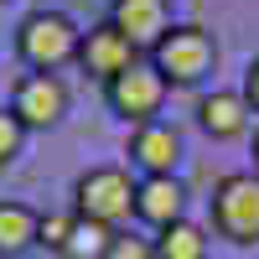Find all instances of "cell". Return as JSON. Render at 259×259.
Instances as JSON below:
<instances>
[{"instance_id":"cell-1","label":"cell","mask_w":259,"mask_h":259,"mask_svg":"<svg viewBox=\"0 0 259 259\" xmlns=\"http://www.w3.org/2000/svg\"><path fill=\"white\" fill-rule=\"evenodd\" d=\"M78 41H83V26L68 11H31L16 26V57L31 73H57L78 62Z\"/></svg>"},{"instance_id":"cell-2","label":"cell","mask_w":259,"mask_h":259,"mask_svg":"<svg viewBox=\"0 0 259 259\" xmlns=\"http://www.w3.org/2000/svg\"><path fill=\"white\" fill-rule=\"evenodd\" d=\"M212 62H218V41H212V31L197 26V21L171 26L156 47H150V68L166 78V89H192V83H202L212 73Z\"/></svg>"},{"instance_id":"cell-3","label":"cell","mask_w":259,"mask_h":259,"mask_svg":"<svg viewBox=\"0 0 259 259\" xmlns=\"http://www.w3.org/2000/svg\"><path fill=\"white\" fill-rule=\"evenodd\" d=\"M135 187L124 166H89L73 182V212L78 218H94L104 228H124L135 218Z\"/></svg>"},{"instance_id":"cell-4","label":"cell","mask_w":259,"mask_h":259,"mask_svg":"<svg viewBox=\"0 0 259 259\" xmlns=\"http://www.w3.org/2000/svg\"><path fill=\"white\" fill-rule=\"evenodd\" d=\"M212 228L228 244H259V171H228L212 187Z\"/></svg>"},{"instance_id":"cell-5","label":"cell","mask_w":259,"mask_h":259,"mask_svg":"<svg viewBox=\"0 0 259 259\" xmlns=\"http://www.w3.org/2000/svg\"><path fill=\"white\" fill-rule=\"evenodd\" d=\"M104 94H109V109L124 119V124H150L161 114V104H166V78L150 68V62H135L130 73H119L114 83H104Z\"/></svg>"},{"instance_id":"cell-6","label":"cell","mask_w":259,"mask_h":259,"mask_svg":"<svg viewBox=\"0 0 259 259\" xmlns=\"http://www.w3.org/2000/svg\"><path fill=\"white\" fill-rule=\"evenodd\" d=\"M11 114L26 130H52L68 114V83L57 73H21L11 89Z\"/></svg>"},{"instance_id":"cell-7","label":"cell","mask_w":259,"mask_h":259,"mask_svg":"<svg viewBox=\"0 0 259 259\" xmlns=\"http://www.w3.org/2000/svg\"><path fill=\"white\" fill-rule=\"evenodd\" d=\"M135 62H140V47L114 26V21L89 26V31H83V41H78V68L89 73V78H99V83H114L119 73L135 68Z\"/></svg>"},{"instance_id":"cell-8","label":"cell","mask_w":259,"mask_h":259,"mask_svg":"<svg viewBox=\"0 0 259 259\" xmlns=\"http://www.w3.org/2000/svg\"><path fill=\"white\" fill-rule=\"evenodd\" d=\"M130 161L140 166V177H177V161H182V135H177V124L150 119V124H140V130H130Z\"/></svg>"},{"instance_id":"cell-9","label":"cell","mask_w":259,"mask_h":259,"mask_svg":"<svg viewBox=\"0 0 259 259\" xmlns=\"http://www.w3.org/2000/svg\"><path fill=\"white\" fill-rule=\"evenodd\" d=\"M109 21L135 41V47H156L171 31V0H109Z\"/></svg>"},{"instance_id":"cell-10","label":"cell","mask_w":259,"mask_h":259,"mask_svg":"<svg viewBox=\"0 0 259 259\" xmlns=\"http://www.w3.org/2000/svg\"><path fill=\"white\" fill-rule=\"evenodd\" d=\"M182 212H187V187L177 177H140L135 187V218L150 223V228H171V223H182Z\"/></svg>"},{"instance_id":"cell-11","label":"cell","mask_w":259,"mask_h":259,"mask_svg":"<svg viewBox=\"0 0 259 259\" xmlns=\"http://www.w3.org/2000/svg\"><path fill=\"white\" fill-rule=\"evenodd\" d=\"M249 119H254V109H249L244 89L239 94H233V89H212V94L197 99V124L207 130L212 140H239L249 130Z\"/></svg>"},{"instance_id":"cell-12","label":"cell","mask_w":259,"mask_h":259,"mask_svg":"<svg viewBox=\"0 0 259 259\" xmlns=\"http://www.w3.org/2000/svg\"><path fill=\"white\" fill-rule=\"evenodd\" d=\"M36 223H41L36 207L0 197V259H21L26 249H36Z\"/></svg>"},{"instance_id":"cell-13","label":"cell","mask_w":259,"mask_h":259,"mask_svg":"<svg viewBox=\"0 0 259 259\" xmlns=\"http://www.w3.org/2000/svg\"><path fill=\"white\" fill-rule=\"evenodd\" d=\"M114 233L119 228H104L94 218H73V233H68V244H62L57 259H104L109 244H114Z\"/></svg>"},{"instance_id":"cell-14","label":"cell","mask_w":259,"mask_h":259,"mask_svg":"<svg viewBox=\"0 0 259 259\" xmlns=\"http://www.w3.org/2000/svg\"><path fill=\"white\" fill-rule=\"evenodd\" d=\"M156 259H207V233L197 223H171L156 233Z\"/></svg>"},{"instance_id":"cell-15","label":"cell","mask_w":259,"mask_h":259,"mask_svg":"<svg viewBox=\"0 0 259 259\" xmlns=\"http://www.w3.org/2000/svg\"><path fill=\"white\" fill-rule=\"evenodd\" d=\"M73 218H78V212H41V223H36V249L62 254V244H68V233H73Z\"/></svg>"},{"instance_id":"cell-16","label":"cell","mask_w":259,"mask_h":259,"mask_svg":"<svg viewBox=\"0 0 259 259\" xmlns=\"http://www.w3.org/2000/svg\"><path fill=\"white\" fill-rule=\"evenodd\" d=\"M21 145H26V124L11 114V104H0V171L21 156Z\"/></svg>"},{"instance_id":"cell-17","label":"cell","mask_w":259,"mask_h":259,"mask_svg":"<svg viewBox=\"0 0 259 259\" xmlns=\"http://www.w3.org/2000/svg\"><path fill=\"white\" fill-rule=\"evenodd\" d=\"M104 259H156V239H145V233H135V228H119Z\"/></svg>"},{"instance_id":"cell-18","label":"cell","mask_w":259,"mask_h":259,"mask_svg":"<svg viewBox=\"0 0 259 259\" xmlns=\"http://www.w3.org/2000/svg\"><path fill=\"white\" fill-rule=\"evenodd\" d=\"M244 99H249V109L259 114V57H254L249 68H244Z\"/></svg>"},{"instance_id":"cell-19","label":"cell","mask_w":259,"mask_h":259,"mask_svg":"<svg viewBox=\"0 0 259 259\" xmlns=\"http://www.w3.org/2000/svg\"><path fill=\"white\" fill-rule=\"evenodd\" d=\"M254 171H259V130H254Z\"/></svg>"},{"instance_id":"cell-20","label":"cell","mask_w":259,"mask_h":259,"mask_svg":"<svg viewBox=\"0 0 259 259\" xmlns=\"http://www.w3.org/2000/svg\"><path fill=\"white\" fill-rule=\"evenodd\" d=\"M0 6H6V0H0Z\"/></svg>"}]
</instances>
